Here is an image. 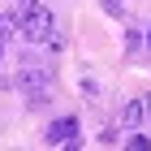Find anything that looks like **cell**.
Returning a JSON list of instances; mask_svg holds the SVG:
<instances>
[{
    "instance_id": "obj_1",
    "label": "cell",
    "mask_w": 151,
    "mask_h": 151,
    "mask_svg": "<svg viewBox=\"0 0 151 151\" xmlns=\"http://www.w3.org/2000/svg\"><path fill=\"white\" fill-rule=\"evenodd\" d=\"M17 35H22L26 43H52V47L60 43V39H56V17H52L43 4H30V9H26L22 30H17Z\"/></svg>"
},
{
    "instance_id": "obj_2",
    "label": "cell",
    "mask_w": 151,
    "mask_h": 151,
    "mask_svg": "<svg viewBox=\"0 0 151 151\" xmlns=\"http://www.w3.org/2000/svg\"><path fill=\"white\" fill-rule=\"evenodd\" d=\"M47 86H52V69L47 65H22V73H17V91H26V95H43Z\"/></svg>"
},
{
    "instance_id": "obj_3",
    "label": "cell",
    "mask_w": 151,
    "mask_h": 151,
    "mask_svg": "<svg viewBox=\"0 0 151 151\" xmlns=\"http://www.w3.org/2000/svg\"><path fill=\"white\" fill-rule=\"evenodd\" d=\"M78 116H60V121H52V125H47V142H52V147H73V142H78Z\"/></svg>"
},
{
    "instance_id": "obj_4",
    "label": "cell",
    "mask_w": 151,
    "mask_h": 151,
    "mask_svg": "<svg viewBox=\"0 0 151 151\" xmlns=\"http://www.w3.org/2000/svg\"><path fill=\"white\" fill-rule=\"evenodd\" d=\"M121 125H129V129L142 125V99H129V104L121 108Z\"/></svg>"
},
{
    "instance_id": "obj_5",
    "label": "cell",
    "mask_w": 151,
    "mask_h": 151,
    "mask_svg": "<svg viewBox=\"0 0 151 151\" xmlns=\"http://www.w3.org/2000/svg\"><path fill=\"white\" fill-rule=\"evenodd\" d=\"M17 30H22V17H17V13H0V43L13 39Z\"/></svg>"
},
{
    "instance_id": "obj_6",
    "label": "cell",
    "mask_w": 151,
    "mask_h": 151,
    "mask_svg": "<svg viewBox=\"0 0 151 151\" xmlns=\"http://www.w3.org/2000/svg\"><path fill=\"white\" fill-rule=\"evenodd\" d=\"M147 147H151L147 134H134V138H129V151H147Z\"/></svg>"
},
{
    "instance_id": "obj_7",
    "label": "cell",
    "mask_w": 151,
    "mask_h": 151,
    "mask_svg": "<svg viewBox=\"0 0 151 151\" xmlns=\"http://www.w3.org/2000/svg\"><path fill=\"white\" fill-rule=\"evenodd\" d=\"M142 125H151V91L142 95Z\"/></svg>"
},
{
    "instance_id": "obj_8",
    "label": "cell",
    "mask_w": 151,
    "mask_h": 151,
    "mask_svg": "<svg viewBox=\"0 0 151 151\" xmlns=\"http://www.w3.org/2000/svg\"><path fill=\"white\" fill-rule=\"evenodd\" d=\"M30 4H39V0H22V9H30Z\"/></svg>"
},
{
    "instance_id": "obj_9",
    "label": "cell",
    "mask_w": 151,
    "mask_h": 151,
    "mask_svg": "<svg viewBox=\"0 0 151 151\" xmlns=\"http://www.w3.org/2000/svg\"><path fill=\"white\" fill-rule=\"evenodd\" d=\"M104 4H108V9H116V4H121V0H104Z\"/></svg>"
},
{
    "instance_id": "obj_10",
    "label": "cell",
    "mask_w": 151,
    "mask_h": 151,
    "mask_svg": "<svg viewBox=\"0 0 151 151\" xmlns=\"http://www.w3.org/2000/svg\"><path fill=\"white\" fill-rule=\"evenodd\" d=\"M147 47H151V26H147Z\"/></svg>"
},
{
    "instance_id": "obj_11",
    "label": "cell",
    "mask_w": 151,
    "mask_h": 151,
    "mask_svg": "<svg viewBox=\"0 0 151 151\" xmlns=\"http://www.w3.org/2000/svg\"><path fill=\"white\" fill-rule=\"evenodd\" d=\"M0 60H4V43H0Z\"/></svg>"
}]
</instances>
